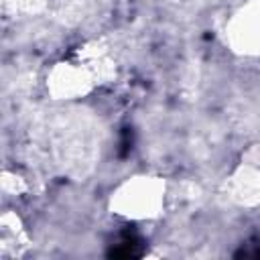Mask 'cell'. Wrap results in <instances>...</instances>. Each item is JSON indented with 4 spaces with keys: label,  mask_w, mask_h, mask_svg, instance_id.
Instances as JSON below:
<instances>
[{
    "label": "cell",
    "mask_w": 260,
    "mask_h": 260,
    "mask_svg": "<svg viewBox=\"0 0 260 260\" xmlns=\"http://www.w3.org/2000/svg\"><path fill=\"white\" fill-rule=\"evenodd\" d=\"M144 254V244L142 240L132 234V232H124L120 236V240L116 244H112V248L108 250L110 258H120V260H130V258H140Z\"/></svg>",
    "instance_id": "1"
},
{
    "label": "cell",
    "mask_w": 260,
    "mask_h": 260,
    "mask_svg": "<svg viewBox=\"0 0 260 260\" xmlns=\"http://www.w3.org/2000/svg\"><path fill=\"white\" fill-rule=\"evenodd\" d=\"M236 256H248V258H260V244H246L242 250L236 252Z\"/></svg>",
    "instance_id": "2"
}]
</instances>
